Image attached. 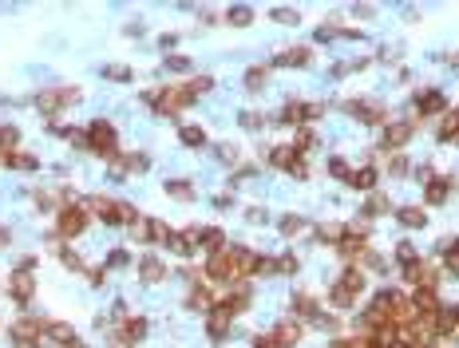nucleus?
I'll return each mask as SVG.
<instances>
[{"label": "nucleus", "instance_id": "obj_1", "mask_svg": "<svg viewBox=\"0 0 459 348\" xmlns=\"http://www.w3.org/2000/svg\"><path fill=\"white\" fill-rule=\"evenodd\" d=\"M253 261H257V253L246 250V246H222V250L210 253L206 277H210V281H222V285H234V281H242V277H253Z\"/></svg>", "mask_w": 459, "mask_h": 348}, {"label": "nucleus", "instance_id": "obj_2", "mask_svg": "<svg viewBox=\"0 0 459 348\" xmlns=\"http://www.w3.org/2000/svg\"><path fill=\"white\" fill-rule=\"evenodd\" d=\"M210 87H214V79L198 76V79H190V83H182V87H158V91H147V95H142V103H151V107H155L158 115L174 119V115H178V111H182V107L190 103V99L206 95Z\"/></svg>", "mask_w": 459, "mask_h": 348}, {"label": "nucleus", "instance_id": "obj_3", "mask_svg": "<svg viewBox=\"0 0 459 348\" xmlns=\"http://www.w3.org/2000/svg\"><path fill=\"white\" fill-rule=\"evenodd\" d=\"M361 293H364V273H361V269H345V273H341V281L329 289V305H332V309H352Z\"/></svg>", "mask_w": 459, "mask_h": 348}, {"label": "nucleus", "instance_id": "obj_4", "mask_svg": "<svg viewBox=\"0 0 459 348\" xmlns=\"http://www.w3.org/2000/svg\"><path fill=\"white\" fill-rule=\"evenodd\" d=\"M87 151L103 155L107 162L119 155V135H115V127H111L107 119H92V123H87Z\"/></svg>", "mask_w": 459, "mask_h": 348}, {"label": "nucleus", "instance_id": "obj_5", "mask_svg": "<svg viewBox=\"0 0 459 348\" xmlns=\"http://www.w3.org/2000/svg\"><path fill=\"white\" fill-rule=\"evenodd\" d=\"M92 206H95V214H99L103 226H131V221L139 218V214H135V206L115 202V198H92Z\"/></svg>", "mask_w": 459, "mask_h": 348}, {"label": "nucleus", "instance_id": "obj_6", "mask_svg": "<svg viewBox=\"0 0 459 348\" xmlns=\"http://www.w3.org/2000/svg\"><path fill=\"white\" fill-rule=\"evenodd\" d=\"M83 230H87V210H83V206H60V226H56L52 241H63V237H79Z\"/></svg>", "mask_w": 459, "mask_h": 348}, {"label": "nucleus", "instance_id": "obj_7", "mask_svg": "<svg viewBox=\"0 0 459 348\" xmlns=\"http://www.w3.org/2000/svg\"><path fill=\"white\" fill-rule=\"evenodd\" d=\"M79 99V87H47V91L36 95V107L40 115H56V111H67Z\"/></svg>", "mask_w": 459, "mask_h": 348}, {"label": "nucleus", "instance_id": "obj_8", "mask_svg": "<svg viewBox=\"0 0 459 348\" xmlns=\"http://www.w3.org/2000/svg\"><path fill=\"white\" fill-rule=\"evenodd\" d=\"M8 293H12L16 305H28L32 297H36V277H32V257H24L20 261V269H16L12 277H8Z\"/></svg>", "mask_w": 459, "mask_h": 348}, {"label": "nucleus", "instance_id": "obj_9", "mask_svg": "<svg viewBox=\"0 0 459 348\" xmlns=\"http://www.w3.org/2000/svg\"><path fill=\"white\" fill-rule=\"evenodd\" d=\"M218 309H222V313H230V316L246 313V309H250V285H246V281L226 285V293L218 297Z\"/></svg>", "mask_w": 459, "mask_h": 348}, {"label": "nucleus", "instance_id": "obj_10", "mask_svg": "<svg viewBox=\"0 0 459 348\" xmlns=\"http://www.w3.org/2000/svg\"><path fill=\"white\" fill-rule=\"evenodd\" d=\"M412 131H416V119H396V123H384V139L380 146L384 151H404L412 139Z\"/></svg>", "mask_w": 459, "mask_h": 348}, {"label": "nucleus", "instance_id": "obj_11", "mask_svg": "<svg viewBox=\"0 0 459 348\" xmlns=\"http://www.w3.org/2000/svg\"><path fill=\"white\" fill-rule=\"evenodd\" d=\"M47 332V320H36V316H24L20 325H12V340L16 348H36L40 345V336Z\"/></svg>", "mask_w": 459, "mask_h": 348}, {"label": "nucleus", "instance_id": "obj_12", "mask_svg": "<svg viewBox=\"0 0 459 348\" xmlns=\"http://www.w3.org/2000/svg\"><path fill=\"white\" fill-rule=\"evenodd\" d=\"M269 162H273V166H281L285 174H293V178H309V166H305V158H301L293 146H273Z\"/></svg>", "mask_w": 459, "mask_h": 348}, {"label": "nucleus", "instance_id": "obj_13", "mask_svg": "<svg viewBox=\"0 0 459 348\" xmlns=\"http://www.w3.org/2000/svg\"><path fill=\"white\" fill-rule=\"evenodd\" d=\"M131 230H135V241H162L167 246V237H171V226L158 218H135Z\"/></svg>", "mask_w": 459, "mask_h": 348}, {"label": "nucleus", "instance_id": "obj_14", "mask_svg": "<svg viewBox=\"0 0 459 348\" xmlns=\"http://www.w3.org/2000/svg\"><path fill=\"white\" fill-rule=\"evenodd\" d=\"M337 250H341V257H345V261H356V257H364V250H368V230H356V226H348Z\"/></svg>", "mask_w": 459, "mask_h": 348}, {"label": "nucleus", "instance_id": "obj_15", "mask_svg": "<svg viewBox=\"0 0 459 348\" xmlns=\"http://www.w3.org/2000/svg\"><path fill=\"white\" fill-rule=\"evenodd\" d=\"M348 115H352V119H361V123H368V127H384V123H388V119H384V107L372 103V99H352V103H348Z\"/></svg>", "mask_w": 459, "mask_h": 348}, {"label": "nucleus", "instance_id": "obj_16", "mask_svg": "<svg viewBox=\"0 0 459 348\" xmlns=\"http://www.w3.org/2000/svg\"><path fill=\"white\" fill-rule=\"evenodd\" d=\"M321 115V107H313V103H301V99H289L281 107V123L297 127V123H309V119H317Z\"/></svg>", "mask_w": 459, "mask_h": 348}, {"label": "nucleus", "instance_id": "obj_17", "mask_svg": "<svg viewBox=\"0 0 459 348\" xmlns=\"http://www.w3.org/2000/svg\"><path fill=\"white\" fill-rule=\"evenodd\" d=\"M147 166H151V158L147 155H115L111 158V178H127V174L147 171Z\"/></svg>", "mask_w": 459, "mask_h": 348}, {"label": "nucleus", "instance_id": "obj_18", "mask_svg": "<svg viewBox=\"0 0 459 348\" xmlns=\"http://www.w3.org/2000/svg\"><path fill=\"white\" fill-rule=\"evenodd\" d=\"M447 111V99H443V91H420L416 95V119H424V115H443Z\"/></svg>", "mask_w": 459, "mask_h": 348}, {"label": "nucleus", "instance_id": "obj_19", "mask_svg": "<svg viewBox=\"0 0 459 348\" xmlns=\"http://www.w3.org/2000/svg\"><path fill=\"white\" fill-rule=\"evenodd\" d=\"M230 325H234V316L222 313L218 305L206 313V332H210V340H226V336H230Z\"/></svg>", "mask_w": 459, "mask_h": 348}, {"label": "nucleus", "instance_id": "obj_20", "mask_svg": "<svg viewBox=\"0 0 459 348\" xmlns=\"http://www.w3.org/2000/svg\"><path fill=\"white\" fill-rule=\"evenodd\" d=\"M269 340H273V348H293L301 340V325L297 320H281L277 329L269 332Z\"/></svg>", "mask_w": 459, "mask_h": 348}, {"label": "nucleus", "instance_id": "obj_21", "mask_svg": "<svg viewBox=\"0 0 459 348\" xmlns=\"http://www.w3.org/2000/svg\"><path fill=\"white\" fill-rule=\"evenodd\" d=\"M447 194H451V178L431 174V178H427V190H424V202L427 206H443V202H447Z\"/></svg>", "mask_w": 459, "mask_h": 348}, {"label": "nucleus", "instance_id": "obj_22", "mask_svg": "<svg viewBox=\"0 0 459 348\" xmlns=\"http://www.w3.org/2000/svg\"><path fill=\"white\" fill-rule=\"evenodd\" d=\"M436 139H440V142H451V146H459V107H456V111H443L440 127H436Z\"/></svg>", "mask_w": 459, "mask_h": 348}, {"label": "nucleus", "instance_id": "obj_23", "mask_svg": "<svg viewBox=\"0 0 459 348\" xmlns=\"http://www.w3.org/2000/svg\"><path fill=\"white\" fill-rule=\"evenodd\" d=\"M313 60V52L309 47H285L273 56V67H305V63Z\"/></svg>", "mask_w": 459, "mask_h": 348}, {"label": "nucleus", "instance_id": "obj_24", "mask_svg": "<svg viewBox=\"0 0 459 348\" xmlns=\"http://www.w3.org/2000/svg\"><path fill=\"white\" fill-rule=\"evenodd\" d=\"M139 277H142V281H147V285H158V281H162V277H167V265L158 261L155 253H147V257H142V261H139Z\"/></svg>", "mask_w": 459, "mask_h": 348}, {"label": "nucleus", "instance_id": "obj_25", "mask_svg": "<svg viewBox=\"0 0 459 348\" xmlns=\"http://www.w3.org/2000/svg\"><path fill=\"white\" fill-rule=\"evenodd\" d=\"M352 190H372L380 182V171L376 166H361V171H348V178H345Z\"/></svg>", "mask_w": 459, "mask_h": 348}, {"label": "nucleus", "instance_id": "obj_26", "mask_svg": "<svg viewBox=\"0 0 459 348\" xmlns=\"http://www.w3.org/2000/svg\"><path fill=\"white\" fill-rule=\"evenodd\" d=\"M186 309L190 313H210V309H214V297H210L206 285H194V289L186 293Z\"/></svg>", "mask_w": 459, "mask_h": 348}, {"label": "nucleus", "instance_id": "obj_27", "mask_svg": "<svg viewBox=\"0 0 459 348\" xmlns=\"http://www.w3.org/2000/svg\"><path fill=\"white\" fill-rule=\"evenodd\" d=\"M396 221H400V226H408V230H424L427 214L420 210V206H400V210H396Z\"/></svg>", "mask_w": 459, "mask_h": 348}, {"label": "nucleus", "instance_id": "obj_28", "mask_svg": "<svg viewBox=\"0 0 459 348\" xmlns=\"http://www.w3.org/2000/svg\"><path fill=\"white\" fill-rule=\"evenodd\" d=\"M345 221H329V226H321V230H317V241H321V246H341V237H345Z\"/></svg>", "mask_w": 459, "mask_h": 348}, {"label": "nucleus", "instance_id": "obj_29", "mask_svg": "<svg viewBox=\"0 0 459 348\" xmlns=\"http://www.w3.org/2000/svg\"><path fill=\"white\" fill-rule=\"evenodd\" d=\"M293 313H297L301 320H317L321 309H317V301L309 297V293H297V297H293Z\"/></svg>", "mask_w": 459, "mask_h": 348}, {"label": "nucleus", "instance_id": "obj_30", "mask_svg": "<svg viewBox=\"0 0 459 348\" xmlns=\"http://www.w3.org/2000/svg\"><path fill=\"white\" fill-rule=\"evenodd\" d=\"M0 162H4V166H12V171H36V166H40V158H36V155H20V151L0 155Z\"/></svg>", "mask_w": 459, "mask_h": 348}, {"label": "nucleus", "instance_id": "obj_31", "mask_svg": "<svg viewBox=\"0 0 459 348\" xmlns=\"http://www.w3.org/2000/svg\"><path fill=\"white\" fill-rule=\"evenodd\" d=\"M178 142H182V146H206V131L198 123H186L178 131Z\"/></svg>", "mask_w": 459, "mask_h": 348}, {"label": "nucleus", "instance_id": "obj_32", "mask_svg": "<svg viewBox=\"0 0 459 348\" xmlns=\"http://www.w3.org/2000/svg\"><path fill=\"white\" fill-rule=\"evenodd\" d=\"M198 246H206V250H222V246H226V234H222L218 226H206V230H198Z\"/></svg>", "mask_w": 459, "mask_h": 348}, {"label": "nucleus", "instance_id": "obj_33", "mask_svg": "<svg viewBox=\"0 0 459 348\" xmlns=\"http://www.w3.org/2000/svg\"><path fill=\"white\" fill-rule=\"evenodd\" d=\"M250 20H253V8H250V4H234V8L226 12V24H234V28H246Z\"/></svg>", "mask_w": 459, "mask_h": 348}, {"label": "nucleus", "instance_id": "obj_34", "mask_svg": "<svg viewBox=\"0 0 459 348\" xmlns=\"http://www.w3.org/2000/svg\"><path fill=\"white\" fill-rule=\"evenodd\" d=\"M167 194H171V198H182V202H190V198H194V186H190L186 178H171V182H167Z\"/></svg>", "mask_w": 459, "mask_h": 348}, {"label": "nucleus", "instance_id": "obj_35", "mask_svg": "<svg viewBox=\"0 0 459 348\" xmlns=\"http://www.w3.org/2000/svg\"><path fill=\"white\" fill-rule=\"evenodd\" d=\"M167 246H171V250L178 253V257H190V253H194V246H190L186 230H182V234H174V230H171V237H167Z\"/></svg>", "mask_w": 459, "mask_h": 348}, {"label": "nucleus", "instance_id": "obj_36", "mask_svg": "<svg viewBox=\"0 0 459 348\" xmlns=\"http://www.w3.org/2000/svg\"><path fill=\"white\" fill-rule=\"evenodd\" d=\"M16 142H20V131L16 127H0V155H12Z\"/></svg>", "mask_w": 459, "mask_h": 348}, {"label": "nucleus", "instance_id": "obj_37", "mask_svg": "<svg viewBox=\"0 0 459 348\" xmlns=\"http://www.w3.org/2000/svg\"><path fill=\"white\" fill-rule=\"evenodd\" d=\"M277 226H281V237H297L301 230H305V218H297V214H285Z\"/></svg>", "mask_w": 459, "mask_h": 348}, {"label": "nucleus", "instance_id": "obj_38", "mask_svg": "<svg viewBox=\"0 0 459 348\" xmlns=\"http://www.w3.org/2000/svg\"><path fill=\"white\" fill-rule=\"evenodd\" d=\"M266 79H269V67H250V72H246V87H250V91H261Z\"/></svg>", "mask_w": 459, "mask_h": 348}, {"label": "nucleus", "instance_id": "obj_39", "mask_svg": "<svg viewBox=\"0 0 459 348\" xmlns=\"http://www.w3.org/2000/svg\"><path fill=\"white\" fill-rule=\"evenodd\" d=\"M123 332L131 336V340H142V332H147V316H127Z\"/></svg>", "mask_w": 459, "mask_h": 348}, {"label": "nucleus", "instance_id": "obj_40", "mask_svg": "<svg viewBox=\"0 0 459 348\" xmlns=\"http://www.w3.org/2000/svg\"><path fill=\"white\" fill-rule=\"evenodd\" d=\"M269 273H277V257L257 253V261H253V277H269Z\"/></svg>", "mask_w": 459, "mask_h": 348}, {"label": "nucleus", "instance_id": "obj_41", "mask_svg": "<svg viewBox=\"0 0 459 348\" xmlns=\"http://www.w3.org/2000/svg\"><path fill=\"white\" fill-rule=\"evenodd\" d=\"M56 246H60V241H56ZM60 257H63V265L72 269V273H79V269H87V265H83V257H79L76 250H67V246H60Z\"/></svg>", "mask_w": 459, "mask_h": 348}, {"label": "nucleus", "instance_id": "obj_42", "mask_svg": "<svg viewBox=\"0 0 459 348\" xmlns=\"http://www.w3.org/2000/svg\"><path fill=\"white\" fill-rule=\"evenodd\" d=\"M388 210H392V202H388V198H380V194H372V198H368V206H364V214H368V218L388 214Z\"/></svg>", "mask_w": 459, "mask_h": 348}, {"label": "nucleus", "instance_id": "obj_43", "mask_svg": "<svg viewBox=\"0 0 459 348\" xmlns=\"http://www.w3.org/2000/svg\"><path fill=\"white\" fill-rule=\"evenodd\" d=\"M396 261H400V269L412 265V261H420V257H416V246H412V241H400V246H396Z\"/></svg>", "mask_w": 459, "mask_h": 348}, {"label": "nucleus", "instance_id": "obj_44", "mask_svg": "<svg viewBox=\"0 0 459 348\" xmlns=\"http://www.w3.org/2000/svg\"><path fill=\"white\" fill-rule=\"evenodd\" d=\"M103 76L115 79V83H123V79H131V67H127V63H107V67H103Z\"/></svg>", "mask_w": 459, "mask_h": 348}, {"label": "nucleus", "instance_id": "obj_45", "mask_svg": "<svg viewBox=\"0 0 459 348\" xmlns=\"http://www.w3.org/2000/svg\"><path fill=\"white\" fill-rule=\"evenodd\" d=\"M47 336H56L60 345H72V329H67V325H60V320H52V325H47Z\"/></svg>", "mask_w": 459, "mask_h": 348}, {"label": "nucleus", "instance_id": "obj_46", "mask_svg": "<svg viewBox=\"0 0 459 348\" xmlns=\"http://www.w3.org/2000/svg\"><path fill=\"white\" fill-rule=\"evenodd\" d=\"M301 261H297V253H285V257H277V273H297Z\"/></svg>", "mask_w": 459, "mask_h": 348}, {"label": "nucleus", "instance_id": "obj_47", "mask_svg": "<svg viewBox=\"0 0 459 348\" xmlns=\"http://www.w3.org/2000/svg\"><path fill=\"white\" fill-rule=\"evenodd\" d=\"M131 345H135V340H131L123 329H115V332L107 336V348H131Z\"/></svg>", "mask_w": 459, "mask_h": 348}, {"label": "nucleus", "instance_id": "obj_48", "mask_svg": "<svg viewBox=\"0 0 459 348\" xmlns=\"http://www.w3.org/2000/svg\"><path fill=\"white\" fill-rule=\"evenodd\" d=\"M273 20L277 24H297L301 16H297V8H273Z\"/></svg>", "mask_w": 459, "mask_h": 348}, {"label": "nucleus", "instance_id": "obj_49", "mask_svg": "<svg viewBox=\"0 0 459 348\" xmlns=\"http://www.w3.org/2000/svg\"><path fill=\"white\" fill-rule=\"evenodd\" d=\"M388 174H392V178H404V174H408V158L396 155L392 162H388Z\"/></svg>", "mask_w": 459, "mask_h": 348}, {"label": "nucleus", "instance_id": "obj_50", "mask_svg": "<svg viewBox=\"0 0 459 348\" xmlns=\"http://www.w3.org/2000/svg\"><path fill=\"white\" fill-rule=\"evenodd\" d=\"M127 261H131V257H127V250H111L107 253V269H123Z\"/></svg>", "mask_w": 459, "mask_h": 348}, {"label": "nucleus", "instance_id": "obj_51", "mask_svg": "<svg viewBox=\"0 0 459 348\" xmlns=\"http://www.w3.org/2000/svg\"><path fill=\"white\" fill-rule=\"evenodd\" d=\"M167 67H171V72H190L194 63H190L186 56H167Z\"/></svg>", "mask_w": 459, "mask_h": 348}, {"label": "nucleus", "instance_id": "obj_52", "mask_svg": "<svg viewBox=\"0 0 459 348\" xmlns=\"http://www.w3.org/2000/svg\"><path fill=\"white\" fill-rule=\"evenodd\" d=\"M329 171L337 174V178H348V166H345V158H332V162H329Z\"/></svg>", "mask_w": 459, "mask_h": 348}, {"label": "nucleus", "instance_id": "obj_53", "mask_svg": "<svg viewBox=\"0 0 459 348\" xmlns=\"http://www.w3.org/2000/svg\"><path fill=\"white\" fill-rule=\"evenodd\" d=\"M242 127H250V131H257V127H261V115H250V111H246V115H242Z\"/></svg>", "mask_w": 459, "mask_h": 348}, {"label": "nucleus", "instance_id": "obj_54", "mask_svg": "<svg viewBox=\"0 0 459 348\" xmlns=\"http://www.w3.org/2000/svg\"><path fill=\"white\" fill-rule=\"evenodd\" d=\"M218 158H226V162H234V158H237V151H234V146H222V151H218Z\"/></svg>", "mask_w": 459, "mask_h": 348}, {"label": "nucleus", "instance_id": "obj_55", "mask_svg": "<svg viewBox=\"0 0 459 348\" xmlns=\"http://www.w3.org/2000/svg\"><path fill=\"white\" fill-rule=\"evenodd\" d=\"M8 237H12V234H8V230H4V226H0V250H4V246H8Z\"/></svg>", "mask_w": 459, "mask_h": 348}, {"label": "nucleus", "instance_id": "obj_56", "mask_svg": "<svg viewBox=\"0 0 459 348\" xmlns=\"http://www.w3.org/2000/svg\"><path fill=\"white\" fill-rule=\"evenodd\" d=\"M329 348H348V345H345V340H332V345H329Z\"/></svg>", "mask_w": 459, "mask_h": 348}, {"label": "nucleus", "instance_id": "obj_57", "mask_svg": "<svg viewBox=\"0 0 459 348\" xmlns=\"http://www.w3.org/2000/svg\"><path fill=\"white\" fill-rule=\"evenodd\" d=\"M60 348H83V345H79V340H72V345H60Z\"/></svg>", "mask_w": 459, "mask_h": 348}]
</instances>
